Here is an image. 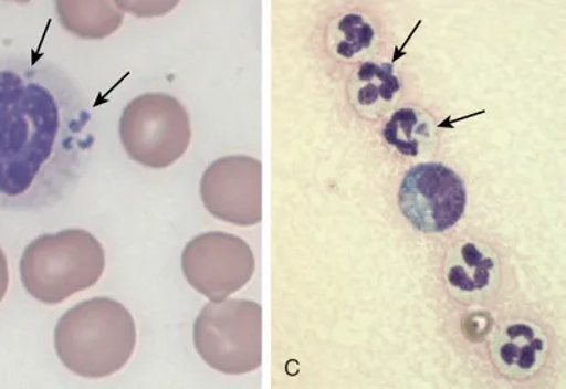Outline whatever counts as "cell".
I'll return each instance as SVG.
<instances>
[{
  "mask_svg": "<svg viewBox=\"0 0 566 389\" xmlns=\"http://www.w3.org/2000/svg\"><path fill=\"white\" fill-rule=\"evenodd\" d=\"M197 354L228 376L254 371L262 364V308L244 299L210 302L193 327Z\"/></svg>",
  "mask_w": 566,
  "mask_h": 389,
  "instance_id": "4",
  "label": "cell"
},
{
  "mask_svg": "<svg viewBox=\"0 0 566 389\" xmlns=\"http://www.w3.org/2000/svg\"><path fill=\"white\" fill-rule=\"evenodd\" d=\"M119 135L133 161L150 169H166L189 149V112L167 93H145L123 111Z\"/></svg>",
  "mask_w": 566,
  "mask_h": 389,
  "instance_id": "5",
  "label": "cell"
},
{
  "mask_svg": "<svg viewBox=\"0 0 566 389\" xmlns=\"http://www.w3.org/2000/svg\"><path fill=\"white\" fill-rule=\"evenodd\" d=\"M500 260L495 251L480 241L460 240L444 260V280L458 303H485L500 284Z\"/></svg>",
  "mask_w": 566,
  "mask_h": 389,
  "instance_id": "9",
  "label": "cell"
},
{
  "mask_svg": "<svg viewBox=\"0 0 566 389\" xmlns=\"http://www.w3.org/2000/svg\"><path fill=\"white\" fill-rule=\"evenodd\" d=\"M349 105L363 119H382L396 107L401 96L402 82L391 63L367 61L349 76Z\"/></svg>",
  "mask_w": 566,
  "mask_h": 389,
  "instance_id": "11",
  "label": "cell"
},
{
  "mask_svg": "<svg viewBox=\"0 0 566 389\" xmlns=\"http://www.w3.org/2000/svg\"><path fill=\"white\" fill-rule=\"evenodd\" d=\"M59 21L82 39H105L122 27L125 11L113 2H57Z\"/></svg>",
  "mask_w": 566,
  "mask_h": 389,
  "instance_id": "14",
  "label": "cell"
},
{
  "mask_svg": "<svg viewBox=\"0 0 566 389\" xmlns=\"http://www.w3.org/2000/svg\"><path fill=\"white\" fill-rule=\"evenodd\" d=\"M136 323L129 309L111 297L78 303L59 318L55 349L69 371L88 379L122 371L136 348Z\"/></svg>",
  "mask_w": 566,
  "mask_h": 389,
  "instance_id": "2",
  "label": "cell"
},
{
  "mask_svg": "<svg viewBox=\"0 0 566 389\" xmlns=\"http://www.w3.org/2000/svg\"><path fill=\"white\" fill-rule=\"evenodd\" d=\"M387 146L398 155L430 157L438 146V125L434 116L426 108L403 106L394 111L381 130Z\"/></svg>",
  "mask_w": 566,
  "mask_h": 389,
  "instance_id": "12",
  "label": "cell"
},
{
  "mask_svg": "<svg viewBox=\"0 0 566 389\" xmlns=\"http://www.w3.org/2000/svg\"><path fill=\"white\" fill-rule=\"evenodd\" d=\"M95 147L76 78L38 54L0 56V211L34 213L76 189Z\"/></svg>",
  "mask_w": 566,
  "mask_h": 389,
  "instance_id": "1",
  "label": "cell"
},
{
  "mask_svg": "<svg viewBox=\"0 0 566 389\" xmlns=\"http://www.w3.org/2000/svg\"><path fill=\"white\" fill-rule=\"evenodd\" d=\"M123 11L133 12L136 14H145V17H153V14H164L169 12L171 8L176 7V3H117Z\"/></svg>",
  "mask_w": 566,
  "mask_h": 389,
  "instance_id": "15",
  "label": "cell"
},
{
  "mask_svg": "<svg viewBox=\"0 0 566 389\" xmlns=\"http://www.w3.org/2000/svg\"><path fill=\"white\" fill-rule=\"evenodd\" d=\"M105 267L101 241L86 230L69 229L43 234L24 249L21 278L34 299L55 305L92 288Z\"/></svg>",
  "mask_w": 566,
  "mask_h": 389,
  "instance_id": "3",
  "label": "cell"
},
{
  "mask_svg": "<svg viewBox=\"0 0 566 389\" xmlns=\"http://www.w3.org/2000/svg\"><path fill=\"white\" fill-rule=\"evenodd\" d=\"M9 287V267H8V259L4 255L3 250L0 249V303L7 295Z\"/></svg>",
  "mask_w": 566,
  "mask_h": 389,
  "instance_id": "16",
  "label": "cell"
},
{
  "mask_svg": "<svg viewBox=\"0 0 566 389\" xmlns=\"http://www.w3.org/2000/svg\"><path fill=\"white\" fill-rule=\"evenodd\" d=\"M181 270L191 288L219 303L250 282L254 257L244 240L211 231L186 244Z\"/></svg>",
  "mask_w": 566,
  "mask_h": 389,
  "instance_id": "7",
  "label": "cell"
},
{
  "mask_svg": "<svg viewBox=\"0 0 566 389\" xmlns=\"http://www.w3.org/2000/svg\"><path fill=\"white\" fill-rule=\"evenodd\" d=\"M200 197L214 219L258 224L262 220V165L248 156L221 157L201 177Z\"/></svg>",
  "mask_w": 566,
  "mask_h": 389,
  "instance_id": "8",
  "label": "cell"
},
{
  "mask_svg": "<svg viewBox=\"0 0 566 389\" xmlns=\"http://www.w3.org/2000/svg\"><path fill=\"white\" fill-rule=\"evenodd\" d=\"M467 197L464 180L457 171L442 162L427 161L411 167L402 177L398 204L418 231L440 234L460 223Z\"/></svg>",
  "mask_w": 566,
  "mask_h": 389,
  "instance_id": "6",
  "label": "cell"
},
{
  "mask_svg": "<svg viewBox=\"0 0 566 389\" xmlns=\"http://www.w3.org/2000/svg\"><path fill=\"white\" fill-rule=\"evenodd\" d=\"M378 33L367 14L347 12L339 14L326 31L329 56L343 63H364L376 52Z\"/></svg>",
  "mask_w": 566,
  "mask_h": 389,
  "instance_id": "13",
  "label": "cell"
},
{
  "mask_svg": "<svg viewBox=\"0 0 566 389\" xmlns=\"http://www.w3.org/2000/svg\"><path fill=\"white\" fill-rule=\"evenodd\" d=\"M490 353L502 376L514 381H525L545 367L549 341L538 324L510 322L495 329L490 341Z\"/></svg>",
  "mask_w": 566,
  "mask_h": 389,
  "instance_id": "10",
  "label": "cell"
}]
</instances>
